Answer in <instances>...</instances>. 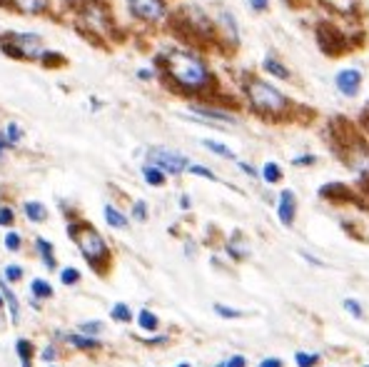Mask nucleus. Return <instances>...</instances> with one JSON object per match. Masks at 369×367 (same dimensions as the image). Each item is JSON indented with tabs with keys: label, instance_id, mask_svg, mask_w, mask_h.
<instances>
[{
	"label": "nucleus",
	"instance_id": "obj_1",
	"mask_svg": "<svg viewBox=\"0 0 369 367\" xmlns=\"http://www.w3.org/2000/svg\"><path fill=\"white\" fill-rule=\"evenodd\" d=\"M157 65L162 68V78L182 95H205L218 83L205 58L188 48L167 50L165 55L157 58Z\"/></svg>",
	"mask_w": 369,
	"mask_h": 367
},
{
	"label": "nucleus",
	"instance_id": "obj_2",
	"mask_svg": "<svg viewBox=\"0 0 369 367\" xmlns=\"http://www.w3.org/2000/svg\"><path fill=\"white\" fill-rule=\"evenodd\" d=\"M242 92L255 115L267 117V120H284L294 110L292 100L279 87H274L272 83L262 80V78H247L242 83Z\"/></svg>",
	"mask_w": 369,
	"mask_h": 367
},
{
	"label": "nucleus",
	"instance_id": "obj_3",
	"mask_svg": "<svg viewBox=\"0 0 369 367\" xmlns=\"http://www.w3.org/2000/svg\"><path fill=\"white\" fill-rule=\"evenodd\" d=\"M68 233H70V238L75 240V245L80 248L82 257H85L90 265H95L97 270H102V265L110 262V248H107L105 238H102L92 225L75 223L68 228Z\"/></svg>",
	"mask_w": 369,
	"mask_h": 367
},
{
	"label": "nucleus",
	"instance_id": "obj_4",
	"mask_svg": "<svg viewBox=\"0 0 369 367\" xmlns=\"http://www.w3.org/2000/svg\"><path fill=\"white\" fill-rule=\"evenodd\" d=\"M0 50L11 55L13 60H41V55L46 53L43 38L38 33H18L8 31L0 33Z\"/></svg>",
	"mask_w": 369,
	"mask_h": 367
},
{
	"label": "nucleus",
	"instance_id": "obj_5",
	"mask_svg": "<svg viewBox=\"0 0 369 367\" xmlns=\"http://www.w3.org/2000/svg\"><path fill=\"white\" fill-rule=\"evenodd\" d=\"M127 13L147 26H160L170 16L167 0H127Z\"/></svg>",
	"mask_w": 369,
	"mask_h": 367
},
{
	"label": "nucleus",
	"instance_id": "obj_6",
	"mask_svg": "<svg viewBox=\"0 0 369 367\" xmlns=\"http://www.w3.org/2000/svg\"><path fill=\"white\" fill-rule=\"evenodd\" d=\"M147 163L157 165V168H160L165 175L167 173H170V175H182L185 170H188L190 160H188V155L177 153V150L160 148V145H155V148L147 150Z\"/></svg>",
	"mask_w": 369,
	"mask_h": 367
},
{
	"label": "nucleus",
	"instance_id": "obj_7",
	"mask_svg": "<svg viewBox=\"0 0 369 367\" xmlns=\"http://www.w3.org/2000/svg\"><path fill=\"white\" fill-rule=\"evenodd\" d=\"M80 21L90 28L92 33H105L110 31V16H107V8L97 0H85L80 6Z\"/></svg>",
	"mask_w": 369,
	"mask_h": 367
},
{
	"label": "nucleus",
	"instance_id": "obj_8",
	"mask_svg": "<svg viewBox=\"0 0 369 367\" xmlns=\"http://www.w3.org/2000/svg\"><path fill=\"white\" fill-rule=\"evenodd\" d=\"M334 85H337V90L342 92L344 97H354L362 90V73H359L357 68H344V70H339L337 78H334Z\"/></svg>",
	"mask_w": 369,
	"mask_h": 367
},
{
	"label": "nucleus",
	"instance_id": "obj_9",
	"mask_svg": "<svg viewBox=\"0 0 369 367\" xmlns=\"http://www.w3.org/2000/svg\"><path fill=\"white\" fill-rule=\"evenodd\" d=\"M294 215H297V200H294V193L292 190H282L279 193V200H277V218L284 228L294 223Z\"/></svg>",
	"mask_w": 369,
	"mask_h": 367
},
{
	"label": "nucleus",
	"instance_id": "obj_10",
	"mask_svg": "<svg viewBox=\"0 0 369 367\" xmlns=\"http://www.w3.org/2000/svg\"><path fill=\"white\" fill-rule=\"evenodd\" d=\"M190 112H195V115H200V117H208V120L230 122V125L237 122V117H235L232 112L220 110V107H210V105H190Z\"/></svg>",
	"mask_w": 369,
	"mask_h": 367
},
{
	"label": "nucleus",
	"instance_id": "obj_11",
	"mask_svg": "<svg viewBox=\"0 0 369 367\" xmlns=\"http://www.w3.org/2000/svg\"><path fill=\"white\" fill-rule=\"evenodd\" d=\"M11 6L16 11L26 13V16H43L50 13V0H11Z\"/></svg>",
	"mask_w": 369,
	"mask_h": 367
},
{
	"label": "nucleus",
	"instance_id": "obj_12",
	"mask_svg": "<svg viewBox=\"0 0 369 367\" xmlns=\"http://www.w3.org/2000/svg\"><path fill=\"white\" fill-rule=\"evenodd\" d=\"M215 26L223 28V31H225V38H228V43H232V46H237V43H240L237 23H235V18L230 16L228 11H220V13H218V21H215Z\"/></svg>",
	"mask_w": 369,
	"mask_h": 367
},
{
	"label": "nucleus",
	"instance_id": "obj_13",
	"mask_svg": "<svg viewBox=\"0 0 369 367\" xmlns=\"http://www.w3.org/2000/svg\"><path fill=\"white\" fill-rule=\"evenodd\" d=\"M262 70L267 73V75L277 78V80H289V78H292L289 68L284 65L282 60H277L274 55H267V58H264V60H262Z\"/></svg>",
	"mask_w": 369,
	"mask_h": 367
},
{
	"label": "nucleus",
	"instance_id": "obj_14",
	"mask_svg": "<svg viewBox=\"0 0 369 367\" xmlns=\"http://www.w3.org/2000/svg\"><path fill=\"white\" fill-rule=\"evenodd\" d=\"M0 295H3V302H6V305L11 307L13 322H18V317H21V305H18L16 292H13L11 287H8V280H6V277H0Z\"/></svg>",
	"mask_w": 369,
	"mask_h": 367
},
{
	"label": "nucleus",
	"instance_id": "obj_15",
	"mask_svg": "<svg viewBox=\"0 0 369 367\" xmlns=\"http://www.w3.org/2000/svg\"><path fill=\"white\" fill-rule=\"evenodd\" d=\"M23 213L28 215L31 223H46L48 220V208L43 203H38V200H31V203L23 205Z\"/></svg>",
	"mask_w": 369,
	"mask_h": 367
},
{
	"label": "nucleus",
	"instance_id": "obj_16",
	"mask_svg": "<svg viewBox=\"0 0 369 367\" xmlns=\"http://www.w3.org/2000/svg\"><path fill=\"white\" fill-rule=\"evenodd\" d=\"M142 178H145V183L152 185V188H162V185H165V173H162L157 165H150V163L142 165Z\"/></svg>",
	"mask_w": 369,
	"mask_h": 367
},
{
	"label": "nucleus",
	"instance_id": "obj_17",
	"mask_svg": "<svg viewBox=\"0 0 369 367\" xmlns=\"http://www.w3.org/2000/svg\"><path fill=\"white\" fill-rule=\"evenodd\" d=\"M36 248H38V252H41V257H43V265L53 270V267H55V250H53V245L48 243V240L38 238L36 240Z\"/></svg>",
	"mask_w": 369,
	"mask_h": 367
},
{
	"label": "nucleus",
	"instance_id": "obj_18",
	"mask_svg": "<svg viewBox=\"0 0 369 367\" xmlns=\"http://www.w3.org/2000/svg\"><path fill=\"white\" fill-rule=\"evenodd\" d=\"M102 213H105V223L110 225V228H115V230H125L127 228V218L120 213V210L112 208V205H105Z\"/></svg>",
	"mask_w": 369,
	"mask_h": 367
},
{
	"label": "nucleus",
	"instance_id": "obj_19",
	"mask_svg": "<svg viewBox=\"0 0 369 367\" xmlns=\"http://www.w3.org/2000/svg\"><path fill=\"white\" fill-rule=\"evenodd\" d=\"M203 148L210 150V153L220 155V158H228V160H237V155L232 153V150L228 148V145L218 143V140H203Z\"/></svg>",
	"mask_w": 369,
	"mask_h": 367
},
{
	"label": "nucleus",
	"instance_id": "obj_20",
	"mask_svg": "<svg viewBox=\"0 0 369 367\" xmlns=\"http://www.w3.org/2000/svg\"><path fill=\"white\" fill-rule=\"evenodd\" d=\"M262 180L269 185L279 183V180H282V168H279L277 163H264L262 165Z\"/></svg>",
	"mask_w": 369,
	"mask_h": 367
},
{
	"label": "nucleus",
	"instance_id": "obj_21",
	"mask_svg": "<svg viewBox=\"0 0 369 367\" xmlns=\"http://www.w3.org/2000/svg\"><path fill=\"white\" fill-rule=\"evenodd\" d=\"M31 292L38 297V300H48V297H53V287L48 285L46 280H33L31 282Z\"/></svg>",
	"mask_w": 369,
	"mask_h": 367
},
{
	"label": "nucleus",
	"instance_id": "obj_22",
	"mask_svg": "<svg viewBox=\"0 0 369 367\" xmlns=\"http://www.w3.org/2000/svg\"><path fill=\"white\" fill-rule=\"evenodd\" d=\"M110 317H112V320H117V322H130L132 320V312H130V307H127L125 302H115V305H112V310H110Z\"/></svg>",
	"mask_w": 369,
	"mask_h": 367
},
{
	"label": "nucleus",
	"instance_id": "obj_23",
	"mask_svg": "<svg viewBox=\"0 0 369 367\" xmlns=\"http://www.w3.org/2000/svg\"><path fill=\"white\" fill-rule=\"evenodd\" d=\"M68 342L75 347H80V350H92V347L100 345L95 337H85V335H68Z\"/></svg>",
	"mask_w": 369,
	"mask_h": 367
},
{
	"label": "nucleus",
	"instance_id": "obj_24",
	"mask_svg": "<svg viewBox=\"0 0 369 367\" xmlns=\"http://www.w3.org/2000/svg\"><path fill=\"white\" fill-rule=\"evenodd\" d=\"M16 350H18V357H21V365L23 367H31V355H33L31 342H28V340H18Z\"/></svg>",
	"mask_w": 369,
	"mask_h": 367
},
{
	"label": "nucleus",
	"instance_id": "obj_25",
	"mask_svg": "<svg viewBox=\"0 0 369 367\" xmlns=\"http://www.w3.org/2000/svg\"><path fill=\"white\" fill-rule=\"evenodd\" d=\"M3 133H6V138H8V143L11 145H18L23 140V130H21V125H18V122H8L6 125V130H3Z\"/></svg>",
	"mask_w": 369,
	"mask_h": 367
},
{
	"label": "nucleus",
	"instance_id": "obj_26",
	"mask_svg": "<svg viewBox=\"0 0 369 367\" xmlns=\"http://www.w3.org/2000/svg\"><path fill=\"white\" fill-rule=\"evenodd\" d=\"M228 252L235 257V260H245V257H247V252H250V250H247V248H245L242 243H240L237 238H235V240H230V243H228Z\"/></svg>",
	"mask_w": 369,
	"mask_h": 367
},
{
	"label": "nucleus",
	"instance_id": "obj_27",
	"mask_svg": "<svg viewBox=\"0 0 369 367\" xmlns=\"http://www.w3.org/2000/svg\"><path fill=\"white\" fill-rule=\"evenodd\" d=\"M137 322H140V327L142 330H157V317L152 315L150 310H142L140 315H137Z\"/></svg>",
	"mask_w": 369,
	"mask_h": 367
},
{
	"label": "nucleus",
	"instance_id": "obj_28",
	"mask_svg": "<svg viewBox=\"0 0 369 367\" xmlns=\"http://www.w3.org/2000/svg\"><path fill=\"white\" fill-rule=\"evenodd\" d=\"M294 360H297L299 367H314L319 362V355H312V352H297Z\"/></svg>",
	"mask_w": 369,
	"mask_h": 367
},
{
	"label": "nucleus",
	"instance_id": "obj_29",
	"mask_svg": "<svg viewBox=\"0 0 369 367\" xmlns=\"http://www.w3.org/2000/svg\"><path fill=\"white\" fill-rule=\"evenodd\" d=\"M130 215L137 220V223H145V220H147V205H145V200H135V205H132Z\"/></svg>",
	"mask_w": 369,
	"mask_h": 367
},
{
	"label": "nucleus",
	"instance_id": "obj_30",
	"mask_svg": "<svg viewBox=\"0 0 369 367\" xmlns=\"http://www.w3.org/2000/svg\"><path fill=\"white\" fill-rule=\"evenodd\" d=\"M60 280H63V285H75V282L80 280V270H75V267H65V270L60 272Z\"/></svg>",
	"mask_w": 369,
	"mask_h": 367
},
{
	"label": "nucleus",
	"instance_id": "obj_31",
	"mask_svg": "<svg viewBox=\"0 0 369 367\" xmlns=\"http://www.w3.org/2000/svg\"><path fill=\"white\" fill-rule=\"evenodd\" d=\"M188 170H190V173H193V175H200V178L218 180V175H215L210 168H205V165H193V163H190V165H188Z\"/></svg>",
	"mask_w": 369,
	"mask_h": 367
},
{
	"label": "nucleus",
	"instance_id": "obj_32",
	"mask_svg": "<svg viewBox=\"0 0 369 367\" xmlns=\"http://www.w3.org/2000/svg\"><path fill=\"white\" fill-rule=\"evenodd\" d=\"M41 60H43V65H63L65 63V58L60 55V53H43L41 55Z\"/></svg>",
	"mask_w": 369,
	"mask_h": 367
},
{
	"label": "nucleus",
	"instance_id": "obj_33",
	"mask_svg": "<svg viewBox=\"0 0 369 367\" xmlns=\"http://www.w3.org/2000/svg\"><path fill=\"white\" fill-rule=\"evenodd\" d=\"M3 277L6 280H11V282H18L23 277V267H18V265H8L6 270H3Z\"/></svg>",
	"mask_w": 369,
	"mask_h": 367
},
{
	"label": "nucleus",
	"instance_id": "obj_34",
	"mask_svg": "<svg viewBox=\"0 0 369 367\" xmlns=\"http://www.w3.org/2000/svg\"><path fill=\"white\" fill-rule=\"evenodd\" d=\"M13 220H16V213H13L11 208H6V205H3V208H0V225H3V228H11Z\"/></svg>",
	"mask_w": 369,
	"mask_h": 367
},
{
	"label": "nucleus",
	"instance_id": "obj_35",
	"mask_svg": "<svg viewBox=\"0 0 369 367\" xmlns=\"http://www.w3.org/2000/svg\"><path fill=\"white\" fill-rule=\"evenodd\" d=\"M6 248H8L11 252H18V250H21V235H18V233H8V235H6Z\"/></svg>",
	"mask_w": 369,
	"mask_h": 367
},
{
	"label": "nucleus",
	"instance_id": "obj_36",
	"mask_svg": "<svg viewBox=\"0 0 369 367\" xmlns=\"http://www.w3.org/2000/svg\"><path fill=\"white\" fill-rule=\"evenodd\" d=\"M314 163H317L314 155H297V158L292 160L294 168H309V165H314Z\"/></svg>",
	"mask_w": 369,
	"mask_h": 367
},
{
	"label": "nucleus",
	"instance_id": "obj_37",
	"mask_svg": "<svg viewBox=\"0 0 369 367\" xmlns=\"http://www.w3.org/2000/svg\"><path fill=\"white\" fill-rule=\"evenodd\" d=\"M344 310L349 312V315H354V317H362L364 312H362V305H359V302H354L352 297H347V300H344Z\"/></svg>",
	"mask_w": 369,
	"mask_h": 367
},
{
	"label": "nucleus",
	"instance_id": "obj_38",
	"mask_svg": "<svg viewBox=\"0 0 369 367\" xmlns=\"http://www.w3.org/2000/svg\"><path fill=\"white\" fill-rule=\"evenodd\" d=\"M215 312L223 317H242V310H232V307H225V305H215Z\"/></svg>",
	"mask_w": 369,
	"mask_h": 367
},
{
	"label": "nucleus",
	"instance_id": "obj_39",
	"mask_svg": "<svg viewBox=\"0 0 369 367\" xmlns=\"http://www.w3.org/2000/svg\"><path fill=\"white\" fill-rule=\"evenodd\" d=\"M80 330L85 332V335H97V332H102V325L100 322H82Z\"/></svg>",
	"mask_w": 369,
	"mask_h": 367
},
{
	"label": "nucleus",
	"instance_id": "obj_40",
	"mask_svg": "<svg viewBox=\"0 0 369 367\" xmlns=\"http://www.w3.org/2000/svg\"><path fill=\"white\" fill-rule=\"evenodd\" d=\"M247 3H250V8H252L255 13L269 11V0H247Z\"/></svg>",
	"mask_w": 369,
	"mask_h": 367
},
{
	"label": "nucleus",
	"instance_id": "obj_41",
	"mask_svg": "<svg viewBox=\"0 0 369 367\" xmlns=\"http://www.w3.org/2000/svg\"><path fill=\"white\" fill-rule=\"evenodd\" d=\"M137 78H140L142 83H150L152 78H155V70H152V68H140V70H137Z\"/></svg>",
	"mask_w": 369,
	"mask_h": 367
},
{
	"label": "nucleus",
	"instance_id": "obj_42",
	"mask_svg": "<svg viewBox=\"0 0 369 367\" xmlns=\"http://www.w3.org/2000/svg\"><path fill=\"white\" fill-rule=\"evenodd\" d=\"M235 163H237V168L242 170V173H247L250 178H257V170H255L252 165H247V163H245V160H235Z\"/></svg>",
	"mask_w": 369,
	"mask_h": 367
},
{
	"label": "nucleus",
	"instance_id": "obj_43",
	"mask_svg": "<svg viewBox=\"0 0 369 367\" xmlns=\"http://www.w3.org/2000/svg\"><path fill=\"white\" fill-rule=\"evenodd\" d=\"M11 148V143H8V138H6V133L0 130V163H3V158H6V150Z\"/></svg>",
	"mask_w": 369,
	"mask_h": 367
},
{
	"label": "nucleus",
	"instance_id": "obj_44",
	"mask_svg": "<svg viewBox=\"0 0 369 367\" xmlns=\"http://www.w3.org/2000/svg\"><path fill=\"white\" fill-rule=\"evenodd\" d=\"M245 365H247V360H245L242 355H235V357H230L225 367H245Z\"/></svg>",
	"mask_w": 369,
	"mask_h": 367
},
{
	"label": "nucleus",
	"instance_id": "obj_45",
	"mask_svg": "<svg viewBox=\"0 0 369 367\" xmlns=\"http://www.w3.org/2000/svg\"><path fill=\"white\" fill-rule=\"evenodd\" d=\"M257 367H282V360H277V357H267V360H262Z\"/></svg>",
	"mask_w": 369,
	"mask_h": 367
},
{
	"label": "nucleus",
	"instance_id": "obj_46",
	"mask_svg": "<svg viewBox=\"0 0 369 367\" xmlns=\"http://www.w3.org/2000/svg\"><path fill=\"white\" fill-rule=\"evenodd\" d=\"M53 357H55V350H53V347H46V350H43V360H53Z\"/></svg>",
	"mask_w": 369,
	"mask_h": 367
},
{
	"label": "nucleus",
	"instance_id": "obj_47",
	"mask_svg": "<svg viewBox=\"0 0 369 367\" xmlns=\"http://www.w3.org/2000/svg\"><path fill=\"white\" fill-rule=\"evenodd\" d=\"M180 208H182V210H188V208H190V198H188V195H182V198H180Z\"/></svg>",
	"mask_w": 369,
	"mask_h": 367
},
{
	"label": "nucleus",
	"instance_id": "obj_48",
	"mask_svg": "<svg viewBox=\"0 0 369 367\" xmlns=\"http://www.w3.org/2000/svg\"><path fill=\"white\" fill-rule=\"evenodd\" d=\"M0 305H3V295H0Z\"/></svg>",
	"mask_w": 369,
	"mask_h": 367
},
{
	"label": "nucleus",
	"instance_id": "obj_49",
	"mask_svg": "<svg viewBox=\"0 0 369 367\" xmlns=\"http://www.w3.org/2000/svg\"><path fill=\"white\" fill-rule=\"evenodd\" d=\"M177 367H190V365H177Z\"/></svg>",
	"mask_w": 369,
	"mask_h": 367
},
{
	"label": "nucleus",
	"instance_id": "obj_50",
	"mask_svg": "<svg viewBox=\"0 0 369 367\" xmlns=\"http://www.w3.org/2000/svg\"><path fill=\"white\" fill-rule=\"evenodd\" d=\"M218 367H225V365H218Z\"/></svg>",
	"mask_w": 369,
	"mask_h": 367
},
{
	"label": "nucleus",
	"instance_id": "obj_51",
	"mask_svg": "<svg viewBox=\"0 0 369 367\" xmlns=\"http://www.w3.org/2000/svg\"><path fill=\"white\" fill-rule=\"evenodd\" d=\"M367 367H369V365H367Z\"/></svg>",
	"mask_w": 369,
	"mask_h": 367
}]
</instances>
